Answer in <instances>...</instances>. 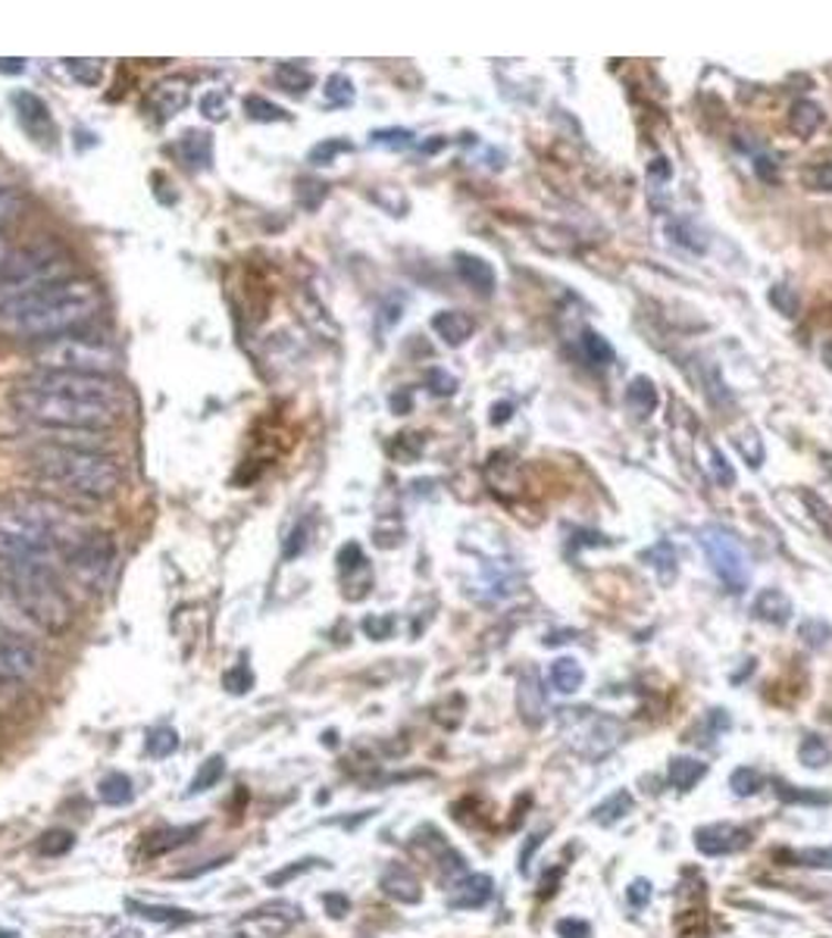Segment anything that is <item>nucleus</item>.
Returning <instances> with one entry per match:
<instances>
[{"instance_id":"obj_42","label":"nucleus","mask_w":832,"mask_h":938,"mask_svg":"<svg viewBox=\"0 0 832 938\" xmlns=\"http://www.w3.org/2000/svg\"><path fill=\"white\" fill-rule=\"evenodd\" d=\"M804 185L811 191H832V164H817L811 169H804Z\"/></svg>"},{"instance_id":"obj_55","label":"nucleus","mask_w":832,"mask_h":938,"mask_svg":"<svg viewBox=\"0 0 832 938\" xmlns=\"http://www.w3.org/2000/svg\"><path fill=\"white\" fill-rule=\"evenodd\" d=\"M755 169H758L763 179H770V182H773V160H770V157H760L758 164H755Z\"/></svg>"},{"instance_id":"obj_4","label":"nucleus","mask_w":832,"mask_h":938,"mask_svg":"<svg viewBox=\"0 0 832 938\" xmlns=\"http://www.w3.org/2000/svg\"><path fill=\"white\" fill-rule=\"evenodd\" d=\"M32 466L41 478L88 500H107L123 485V466L116 457L73 444H41L32 451Z\"/></svg>"},{"instance_id":"obj_29","label":"nucleus","mask_w":832,"mask_h":938,"mask_svg":"<svg viewBox=\"0 0 832 938\" xmlns=\"http://www.w3.org/2000/svg\"><path fill=\"white\" fill-rule=\"evenodd\" d=\"M798 757H801V763H804V767H811V770H823V767L832 760V748L826 745V738H820L811 733V736L801 738V745H798Z\"/></svg>"},{"instance_id":"obj_41","label":"nucleus","mask_w":832,"mask_h":938,"mask_svg":"<svg viewBox=\"0 0 832 938\" xmlns=\"http://www.w3.org/2000/svg\"><path fill=\"white\" fill-rule=\"evenodd\" d=\"M131 910H138L141 917L148 920H160V923H191L194 917H188L186 910H176V907H141V904H131Z\"/></svg>"},{"instance_id":"obj_37","label":"nucleus","mask_w":832,"mask_h":938,"mask_svg":"<svg viewBox=\"0 0 832 938\" xmlns=\"http://www.w3.org/2000/svg\"><path fill=\"white\" fill-rule=\"evenodd\" d=\"M777 794L779 801H786V804H830V794L796 789V786H789V782H777Z\"/></svg>"},{"instance_id":"obj_8","label":"nucleus","mask_w":832,"mask_h":938,"mask_svg":"<svg viewBox=\"0 0 832 938\" xmlns=\"http://www.w3.org/2000/svg\"><path fill=\"white\" fill-rule=\"evenodd\" d=\"M702 548L726 589L736 591V594L748 589L751 570H748V557H745L741 545L736 541V535L729 533V529H723V526H707L702 533Z\"/></svg>"},{"instance_id":"obj_21","label":"nucleus","mask_w":832,"mask_h":938,"mask_svg":"<svg viewBox=\"0 0 832 938\" xmlns=\"http://www.w3.org/2000/svg\"><path fill=\"white\" fill-rule=\"evenodd\" d=\"M626 404L635 413V420H647L657 410V388H654V382L647 376H639V379L629 382Z\"/></svg>"},{"instance_id":"obj_3","label":"nucleus","mask_w":832,"mask_h":938,"mask_svg":"<svg viewBox=\"0 0 832 938\" xmlns=\"http://www.w3.org/2000/svg\"><path fill=\"white\" fill-rule=\"evenodd\" d=\"M88 526L56 500L32 495L0 497V560L3 563H44L73 548Z\"/></svg>"},{"instance_id":"obj_20","label":"nucleus","mask_w":832,"mask_h":938,"mask_svg":"<svg viewBox=\"0 0 832 938\" xmlns=\"http://www.w3.org/2000/svg\"><path fill=\"white\" fill-rule=\"evenodd\" d=\"M751 610H755V616L758 620H763V623L770 625H786L789 620H792V601H789V594L779 589H763L755 598V604H751Z\"/></svg>"},{"instance_id":"obj_52","label":"nucleus","mask_w":832,"mask_h":938,"mask_svg":"<svg viewBox=\"0 0 832 938\" xmlns=\"http://www.w3.org/2000/svg\"><path fill=\"white\" fill-rule=\"evenodd\" d=\"M432 379H435V391H439V394H451V391L457 388V382H454L451 376H444L442 369H432V376H429V382H432Z\"/></svg>"},{"instance_id":"obj_44","label":"nucleus","mask_w":832,"mask_h":938,"mask_svg":"<svg viewBox=\"0 0 832 938\" xmlns=\"http://www.w3.org/2000/svg\"><path fill=\"white\" fill-rule=\"evenodd\" d=\"M796 861L801 866H814V870H832V845L798 851Z\"/></svg>"},{"instance_id":"obj_50","label":"nucleus","mask_w":832,"mask_h":938,"mask_svg":"<svg viewBox=\"0 0 832 938\" xmlns=\"http://www.w3.org/2000/svg\"><path fill=\"white\" fill-rule=\"evenodd\" d=\"M391 629H394V620H391V616H370V620H364V632H367L370 639H376V642L389 639Z\"/></svg>"},{"instance_id":"obj_30","label":"nucleus","mask_w":832,"mask_h":938,"mask_svg":"<svg viewBox=\"0 0 832 938\" xmlns=\"http://www.w3.org/2000/svg\"><path fill=\"white\" fill-rule=\"evenodd\" d=\"M222 773H225V757H222V755L207 757L204 763L198 767L194 779H191V786H188V794H201V791H210L213 786H217V782H220Z\"/></svg>"},{"instance_id":"obj_31","label":"nucleus","mask_w":832,"mask_h":938,"mask_svg":"<svg viewBox=\"0 0 832 938\" xmlns=\"http://www.w3.org/2000/svg\"><path fill=\"white\" fill-rule=\"evenodd\" d=\"M276 85L282 92L307 94V88L314 85V75L307 73V70H301L297 63H282L276 70Z\"/></svg>"},{"instance_id":"obj_7","label":"nucleus","mask_w":832,"mask_h":938,"mask_svg":"<svg viewBox=\"0 0 832 938\" xmlns=\"http://www.w3.org/2000/svg\"><path fill=\"white\" fill-rule=\"evenodd\" d=\"M560 736L576 757L598 763L623 745L626 726L617 717L594 714V710H564L560 714Z\"/></svg>"},{"instance_id":"obj_16","label":"nucleus","mask_w":832,"mask_h":938,"mask_svg":"<svg viewBox=\"0 0 832 938\" xmlns=\"http://www.w3.org/2000/svg\"><path fill=\"white\" fill-rule=\"evenodd\" d=\"M382 892L401 904H417L423 898V885L417 879V873L408 870L404 864H391L386 873H382Z\"/></svg>"},{"instance_id":"obj_5","label":"nucleus","mask_w":832,"mask_h":938,"mask_svg":"<svg viewBox=\"0 0 832 938\" xmlns=\"http://www.w3.org/2000/svg\"><path fill=\"white\" fill-rule=\"evenodd\" d=\"M3 586L17 598V604L38 632H63L73 623V601L63 591L54 567L3 563Z\"/></svg>"},{"instance_id":"obj_13","label":"nucleus","mask_w":832,"mask_h":938,"mask_svg":"<svg viewBox=\"0 0 832 938\" xmlns=\"http://www.w3.org/2000/svg\"><path fill=\"white\" fill-rule=\"evenodd\" d=\"M492 895H495L492 876H485V873H466L461 883L451 885L447 907H454V910H480V907L492 902Z\"/></svg>"},{"instance_id":"obj_38","label":"nucleus","mask_w":832,"mask_h":938,"mask_svg":"<svg viewBox=\"0 0 832 938\" xmlns=\"http://www.w3.org/2000/svg\"><path fill=\"white\" fill-rule=\"evenodd\" d=\"M647 557L654 560L651 567L657 570L661 582H664V586H670V582H673V576H676V554H673V548H670V541H661V545H657L654 551L647 554Z\"/></svg>"},{"instance_id":"obj_18","label":"nucleus","mask_w":832,"mask_h":938,"mask_svg":"<svg viewBox=\"0 0 832 938\" xmlns=\"http://www.w3.org/2000/svg\"><path fill=\"white\" fill-rule=\"evenodd\" d=\"M150 110L157 113L160 119H169L182 110L188 104V82L186 78H167L160 85H154V92L148 97Z\"/></svg>"},{"instance_id":"obj_59","label":"nucleus","mask_w":832,"mask_h":938,"mask_svg":"<svg viewBox=\"0 0 832 938\" xmlns=\"http://www.w3.org/2000/svg\"><path fill=\"white\" fill-rule=\"evenodd\" d=\"M0 244H3V207H0ZM3 263V260H0Z\"/></svg>"},{"instance_id":"obj_22","label":"nucleus","mask_w":832,"mask_h":938,"mask_svg":"<svg viewBox=\"0 0 832 938\" xmlns=\"http://www.w3.org/2000/svg\"><path fill=\"white\" fill-rule=\"evenodd\" d=\"M0 629H3V632H13V635H22V639H25V632H35L32 620L22 613L17 598L10 594V589H7L3 582H0Z\"/></svg>"},{"instance_id":"obj_48","label":"nucleus","mask_w":832,"mask_h":938,"mask_svg":"<svg viewBox=\"0 0 832 938\" xmlns=\"http://www.w3.org/2000/svg\"><path fill=\"white\" fill-rule=\"evenodd\" d=\"M557 936H560V938H592V926H589L586 920L567 917V920L557 923Z\"/></svg>"},{"instance_id":"obj_19","label":"nucleus","mask_w":832,"mask_h":938,"mask_svg":"<svg viewBox=\"0 0 832 938\" xmlns=\"http://www.w3.org/2000/svg\"><path fill=\"white\" fill-rule=\"evenodd\" d=\"M432 329H435V335L442 338L444 345L457 348L476 331V323H473V316H466L461 310H442L432 316Z\"/></svg>"},{"instance_id":"obj_14","label":"nucleus","mask_w":832,"mask_h":938,"mask_svg":"<svg viewBox=\"0 0 832 938\" xmlns=\"http://www.w3.org/2000/svg\"><path fill=\"white\" fill-rule=\"evenodd\" d=\"M17 110H19V126L29 131L38 141H51L54 138V119H51V110L48 104L32 92H19L17 97Z\"/></svg>"},{"instance_id":"obj_34","label":"nucleus","mask_w":832,"mask_h":938,"mask_svg":"<svg viewBox=\"0 0 832 938\" xmlns=\"http://www.w3.org/2000/svg\"><path fill=\"white\" fill-rule=\"evenodd\" d=\"M145 748H148L150 757L164 760V757H169L172 751H176V748H179V736H176V729H167V726H160V729H150L148 741H145Z\"/></svg>"},{"instance_id":"obj_39","label":"nucleus","mask_w":832,"mask_h":938,"mask_svg":"<svg viewBox=\"0 0 832 938\" xmlns=\"http://www.w3.org/2000/svg\"><path fill=\"white\" fill-rule=\"evenodd\" d=\"M66 70L73 78H78L82 85H97L101 82V63L97 60H66Z\"/></svg>"},{"instance_id":"obj_35","label":"nucleus","mask_w":832,"mask_h":938,"mask_svg":"<svg viewBox=\"0 0 832 938\" xmlns=\"http://www.w3.org/2000/svg\"><path fill=\"white\" fill-rule=\"evenodd\" d=\"M582 350H586L589 363H594V367H608V363H613V348L608 345V338H601L598 331H586V335H582Z\"/></svg>"},{"instance_id":"obj_36","label":"nucleus","mask_w":832,"mask_h":938,"mask_svg":"<svg viewBox=\"0 0 832 938\" xmlns=\"http://www.w3.org/2000/svg\"><path fill=\"white\" fill-rule=\"evenodd\" d=\"M323 92H326V101H329L333 107H348V104H354V82L348 75H329Z\"/></svg>"},{"instance_id":"obj_56","label":"nucleus","mask_w":832,"mask_h":938,"mask_svg":"<svg viewBox=\"0 0 832 938\" xmlns=\"http://www.w3.org/2000/svg\"><path fill=\"white\" fill-rule=\"evenodd\" d=\"M510 413H514V407L510 404H495V417H492V423L501 425L504 420H510Z\"/></svg>"},{"instance_id":"obj_46","label":"nucleus","mask_w":832,"mask_h":938,"mask_svg":"<svg viewBox=\"0 0 832 938\" xmlns=\"http://www.w3.org/2000/svg\"><path fill=\"white\" fill-rule=\"evenodd\" d=\"M201 110H204L207 119L220 123V119H225V116H229V104H225L222 92H210V94H204V97H201Z\"/></svg>"},{"instance_id":"obj_32","label":"nucleus","mask_w":832,"mask_h":938,"mask_svg":"<svg viewBox=\"0 0 832 938\" xmlns=\"http://www.w3.org/2000/svg\"><path fill=\"white\" fill-rule=\"evenodd\" d=\"M244 113H248L251 119H257V123H285V119H288V113L282 110L278 104L266 101V97H260V94L244 97Z\"/></svg>"},{"instance_id":"obj_17","label":"nucleus","mask_w":832,"mask_h":938,"mask_svg":"<svg viewBox=\"0 0 832 938\" xmlns=\"http://www.w3.org/2000/svg\"><path fill=\"white\" fill-rule=\"evenodd\" d=\"M454 266H457V276L470 285V288H476L480 295H492L495 292V285H498V276H495V270H492V263H485L482 257H476V254H454Z\"/></svg>"},{"instance_id":"obj_54","label":"nucleus","mask_w":832,"mask_h":938,"mask_svg":"<svg viewBox=\"0 0 832 938\" xmlns=\"http://www.w3.org/2000/svg\"><path fill=\"white\" fill-rule=\"evenodd\" d=\"M25 70V60H0V73L17 75Z\"/></svg>"},{"instance_id":"obj_51","label":"nucleus","mask_w":832,"mask_h":938,"mask_svg":"<svg viewBox=\"0 0 832 938\" xmlns=\"http://www.w3.org/2000/svg\"><path fill=\"white\" fill-rule=\"evenodd\" d=\"M626 898H629V907L642 910V907L651 902V883H647V879H635V883L629 885Z\"/></svg>"},{"instance_id":"obj_27","label":"nucleus","mask_w":832,"mask_h":938,"mask_svg":"<svg viewBox=\"0 0 832 938\" xmlns=\"http://www.w3.org/2000/svg\"><path fill=\"white\" fill-rule=\"evenodd\" d=\"M179 154L186 157L188 166H210L213 141H210L207 131H186V138L179 141Z\"/></svg>"},{"instance_id":"obj_47","label":"nucleus","mask_w":832,"mask_h":938,"mask_svg":"<svg viewBox=\"0 0 832 938\" xmlns=\"http://www.w3.org/2000/svg\"><path fill=\"white\" fill-rule=\"evenodd\" d=\"M75 842L73 832H63V829H56V832H48L44 835V842H41V851L44 854H63V851H70Z\"/></svg>"},{"instance_id":"obj_49","label":"nucleus","mask_w":832,"mask_h":938,"mask_svg":"<svg viewBox=\"0 0 832 938\" xmlns=\"http://www.w3.org/2000/svg\"><path fill=\"white\" fill-rule=\"evenodd\" d=\"M770 301H773V307L786 313V316H796L798 313V297L792 295V288H786V285H777V288L770 292Z\"/></svg>"},{"instance_id":"obj_26","label":"nucleus","mask_w":832,"mask_h":938,"mask_svg":"<svg viewBox=\"0 0 832 938\" xmlns=\"http://www.w3.org/2000/svg\"><path fill=\"white\" fill-rule=\"evenodd\" d=\"M582 682H586V673H582L579 661H573V657H557V661L551 663V685H555L560 695H573V692L582 688Z\"/></svg>"},{"instance_id":"obj_25","label":"nucleus","mask_w":832,"mask_h":938,"mask_svg":"<svg viewBox=\"0 0 832 938\" xmlns=\"http://www.w3.org/2000/svg\"><path fill=\"white\" fill-rule=\"evenodd\" d=\"M823 126V110L817 107L814 101H796L789 110V129L796 131L798 138H811L817 129Z\"/></svg>"},{"instance_id":"obj_15","label":"nucleus","mask_w":832,"mask_h":938,"mask_svg":"<svg viewBox=\"0 0 832 938\" xmlns=\"http://www.w3.org/2000/svg\"><path fill=\"white\" fill-rule=\"evenodd\" d=\"M517 707H519V717H523V723H526V726L538 729V726L545 723L548 704H545V692H541V682H538L536 670H533V673H526V676L519 679Z\"/></svg>"},{"instance_id":"obj_33","label":"nucleus","mask_w":832,"mask_h":938,"mask_svg":"<svg viewBox=\"0 0 832 938\" xmlns=\"http://www.w3.org/2000/svg\"><path fill=\"white\" fill-rule=\"evenodd\" d=\"M729 789H733V794H739V798H751V794H758V791L763 789V776H760L755 767H739V770H733V776H729Z\"/></svg>"},{"instance_id":"obj_45","label":"nucleus","mask_w":832,"mask_h":938,"mask_svg":"<svg viewBox=\"0 0 832 938\" xmlns=\"http://www.w3.org/2000/svg\"><path fill=\"white\" fill-rule=\"evenodd\" d=\"M372 141H376V145H382V148H408V145H413V131L408 129L372 131Z\"/></svg>"},{"instance_id":"obj_28","label":"nucleus","mask_w":832,"mask_h":938,"mask_svg":"<svg viewBox=\"0 0 832 938\" xmlns=\"http://www.w3.org/2000/svg\"><path fill=\"white\" fill-rule=\"evenodd\" d=\"M97 794H101V801L104 804H113V808H123V804H131V798H135V789H131V779L123 773H110L101 779V786H97Z\"/></svg>"},{"instance_id":"obj_10","label":"nucleus","mask_w":832,"mask_h":938,"mask_svg":"<svg viewBox=\"0 0 832 938\" xmlns=\"http://www.w3.org/2000/svg\"><path fill=\"white\" fill-rule=\"evenodd\" d=\"M38 673L35 644L0 629V679L25 682Z\"/></svg>"},{"instance_id":"obj_6","label":"nucleus","mask_w":832,"mask_h":938,"mask_svg":"<svg viewBox=\"0 0 832 938\" xmlns=\"http://www.w3.org/2000/svg\"><path fill=\"white\" fill-rule=\"evenodd\" d=\"M32 357L44 372H82V376L113 379V372L123 367V357H119V350L110 338H101V335L94 338L82 329L51 338V341H41L32 350Z\"/></svg>"},{"instance_id":"obj_11","label":"nucleus","mask_w":832,"mask_h":938,"mask_svg":"<svg viewBox=\"0 0 832 938\" xmlns=\"http://www.w3.org/2000/svg\"><path fill=\"white\" fill-rule=\"evenodd\" d=\"M751 845V832L733 823H714V826L695 829V847L704 857H726V854H739Z\"/></svg>"},{"instance_id":"obj_40","label":"nucleus","mask_w":832,"mask_h":938,"mask_svg":"<svg viewBox=\"0 0 832 938\" xmlns=\"http://www.w3.org/2000/svg\"><path fill=\"white\" fill-rule=\"evenodd\" d=\"M348 150H351L348 141H341V138H329V141H323V145H316V148L310 150V164L316 166L333 164L338 154H348Z\"/></svg>"},{"instance_id":"obj_57","label":"nucleus","mask_w":832,"mask_h":938,"mask_svg":"<svg viewBox=\"0 0 832 938\" xmlns=\"http://www.w3.org/2000/svg\"><path fill=\"white\" fill-rule=\"evenodd\" d=\"M326 904L333 907V917H345V910H348V902H345V898H335V895H329Z\"/></svg>"},{"instance_id":"obj_12","label":"nucleus","mask_w":832,"mask_h":938,"mask_svg":"<svg viewBox=\"0 0 832 938\" xmlns=\"http://www.w3.org/2000/svg\"><path fill=\"white\" fill-rule=\"evenodd\" d=\"M301 920V907L295 904H276V907H263L244 917V929L251 938H278L288 932Z\"/></svg>"},{"instance_id":"obj_2","label":"nucleus","mask_w":832,"mask_h":938,"mask_svg":"<svg viewBox=\"0 0 832 938\" xmlns=\"http://www.w3.org/2000/svg\"><path fill=\"white\" fill-rule=\"evenodd\" d=\"M104 310V292L94 278H60L29 295L0 304V338L7 341H51L85 329Z\"/></svg>"},{"instance_id":"obj_23","label":"nucleus","mask_w":832,"mask_h":938,"mask_svg":"<svg viewBox=\"0 0 832 938\" xmlns=\"http://www.w3.org/2000/svg\"><path fill=\"white\" fill-rule=\"evenodd\" d=\"M632 808H635L632 794H629L626 789H620L613 791L608 801H601V804L592 810V820L598 826H617L620 820H626L629 813H632Z\"/></svg>"},{"instance_id":"obj_1","label":"nucleus","mask_w":832,"mask_h":938,"mask_svg":"<svg viewBox=\"0 0 832 938\" xmlns=\"http://www.w3.org/2000/svg\"><path fill=\"white\" fill-rule=\"evenodd\" d=\"M10 401L25 420L51 429H113L129 417V391L107 376L38 372L22 379Z\"/></svg>"},{"instance_id":"obj_58","label":"nucleus","mask_w":832,"mask_h":938,"mask_svg":"<svg viewBox=\"0 0 832 938\" xmlns=\"http://www.w3.org/2000/svg\"><path fill=\"white\" fill-rule=\"evenodd\" d=\"M823 360H826V367L832 369V338L823 345Z\"/></svg>"},{"instance_id":"obj_24","label":"nucleus","mask_w":832,"mask_h":938,"mask_svg":"<svg viewBox=\"0 0 832 938\" xmlns=\"http://www.w3.org/2000/svg\"><path fill=\"white\" fill-rule=\"evenodd\" d=\"M704 776H707V763L695 760V757H676V760L670 763V773H666V779H670V786H673V789L692 791L698 782H702Z\"/></svg>"},{"instance_id":"obj_53","label":"nucleus","mask_w":832,"mask_h":938,"mask_svg":"<svg viewBox=\"0 0 832 938\" xmlns=\"http://www.w3.org/2000/svg\"><path fill=\"white\" fill-rule=\"evenodd\" d=\"M714 470L720 473L723 485H733V482H736V476H733V473L726 470V461H723V454H714Z\"/></svg>"},{"instance_id":"obj_43","label":"nucleus","mask_w":832,"mask_h":938,"mask_svg":"<svg viewBox=\"0 0 832 938\" xmlns=\"http://www.w3.org/2000/svg\"><path fill=\"white\" fill-rule=\"evenodd\" d=\"M222 685L232 692V695H244V692H251V685H254V676H251V670L241 663V666H235V670H229L225 676H222Z\"/></svg>"},{"instance_id":"obj_9","label":"nucleus","mask_w":832,"mask_h":938,"mask_svg":"<svg viewBox=\"0 0 832 938\" xmlns=\"http://www.w3.org/2000/svg\"><path fill=\"white\" fill-rule=\"evenodd\" d=\"M63 560H66V567H70L75 579H82L88 589L101 591L107 586V579H110L116 548H113V541L107 535L88 529L70 551L63 554Z\"/></svg>"}]
</instances>
